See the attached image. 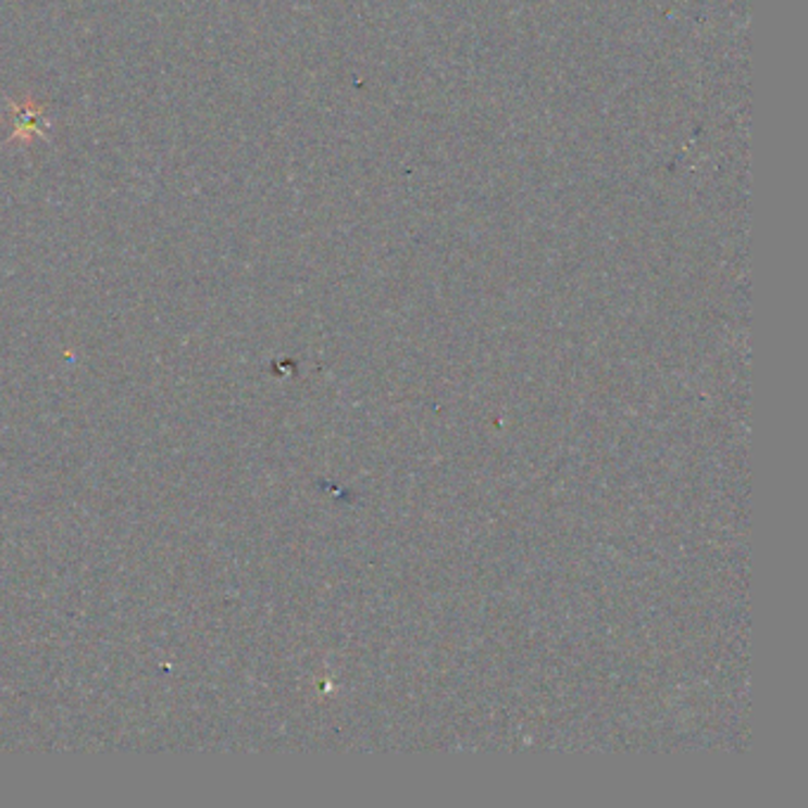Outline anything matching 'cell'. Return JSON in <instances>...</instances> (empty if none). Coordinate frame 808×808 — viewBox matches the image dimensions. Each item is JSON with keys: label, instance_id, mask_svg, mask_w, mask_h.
Here are the masks:
<instances>
[{"label": "cell", "instance_id": "1", "mask_svg": "<svg viewBox=\"0 0 808 808\" xmlns=\"http://www.w3.org/2000/svg\"><path fill=\"white\" fill-rule=\"evenodd\" d=\"M10 116L12 122H15V128H12V136L5 140V145H20V148H26V145L43 140L48 136L50 119L46 114L43 102H36L32 98L10 100Z\"/></svg>", "mask_w": 808, "mask_h": 808}]
</instances>
